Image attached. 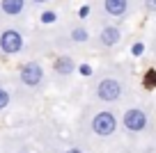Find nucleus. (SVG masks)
I'll return each mask as SVG.
<instances>
[{
  "label": "nucleus",
  "mask_w": 156,
  "mask_h": 153,
  "mask_svg": "<svg viewBox=\"0 0 156 153\" xmlns=\"http://www.w3.org/2000/svg\"><path fill=\"white\" fill-rule=\"evenodd\" d=\"M23 46H25V39L16 28H7L0 32V50L5 55H19L23 50Z\"/></svg>",
  "instance_id": "obj_2"
},
{
  "label": "nucleus",
  "mask_w": 156,
  "mask_h": 153,
  "mask_svg": "<svg viewBox=\"0 0 156 153\" xmlns=\"http://www.w3.org/2000/svg\"><path fill=\"white\" fill-rule=\"evenodd\" d=\"M94 94H97V98L103 100V103H115V100L122 98L124 87L117 78H101L97 89H94Z\"/></svg>",
  "instance_id": "obj_1"
},
{
  "label": "nucleus",
  "mask_w": 156,
  "mask_h": 153,
  "mask_svg": "<svg viewBox=\"0 0 156 153\" xmlns=\"http://www.w3.org/2000/svg\"><path fill=\"white\" fill-rule=\"evenodd\" d=\"M64 153H85V151H80V148H67Z\"/></svg>",
  "instance_id": "obj_18"
},
{
  "label": "nucleus",
  "mask_w": 156,
  "mask_h": 153,
  "mask_svg": "<svg viewBox=\"0 0 156 153\" xmlns=\"http://www.w3.org/2000/svg\"><path fill=\"white\" fill-rule=\"evenodd\" d=\"M21 153H25V151H21Z\"/></svg>",
  "instance_id": "obj_20"
},
{
  "label": "nucleus",
  "mask_w": 156,
  "mask_h": 153,
  "mask_svg": "<svg viewBox=\"0 0 156 153\" xmlns=\"http://www.w3.org/2000/svg\"><path fill=\"white\" fill-rule=\"evenodd\" d=\"M19 80L25 87H39L44 82V66L39 62H25L19 69Z\"/></svg>",
  "instance_id": "obj_4"
},
{
  "label": "nucleus",
  "mask_w": 156,
  "mask_h": 153,
  "mask_svg": "<svg viewBox=\"0 0 156 153\" xmlns=\"http://www.w3.org/2000/svg\"><path fill=\"white\" fill-rule=\"evenodd\" d=\"M69 39H71L73 43H85V41H90V32H87V28H73L71 32H69Z\"/></svg>",
  "instance_id": "obj_10"
},
{
  "label": "nucleus",
  "mask_w": 156,
  "mask_h": 153,
  "mask_svg": "<svg viewBox=\"0 0 156 153\" xmlns=\"http://www.w3.org/2000/svg\"><path fill=\"white\" fill-rule=\"evenodd\" d=\"M80 73H83V76H92V69L90 66H80Z\"/></svg>",
  "instance_id": "obj_16"
},
{
  "label": "nucleus",
  "mask_w": 156,
  "mask_h": 153,
  "mask_svg": "<svg viewBox=\"0 0 156 153\" xmlns=\"http://www.w3.org/2000/svg\"><path fill=\"white\" fill-rule=\"evenodd\" d=\"M55 19H58L55 12H44L41 14V23H55Z\"/></svg>",
  "instance_id": "obj_13"
},
{
  "label": "nucleus",
  "mask_w": 156,
  "mask_h": 153,
  "mask_svg": "<svg viewBox=\"0 0 156 153\" xmlns=\"http://www.w3.org/2000/svg\"><path fill=\"white\" fill-rule=\"evenodd\" d=\"M90 14V7H80V16H87Z\"/></svg>",
  "instance_id": "obj_17"
},
{
  "label": "nucleus",
  "mask_w": 156,
  "mask_h": 153,
  "mask_svg": "<svg viewBox=\"0 0 156 153\" xmlns=\"http://www.w3.org/2000/svg\"><path fill=\"white\" fill-rule=\"evenodd\" d=\"M25 9V0H0V12L5 16H21Z\"/></svg>",
  "instance_id": "obj_9"
},
{
  "label": "nucleus",
  "mask_w": 156,
  "mask_h": 153,
  "mask_svg": "<svg viewBox=\"0 0 156 153\" xmlns=\"http://www.w3.org/2000/svg\"><path fill=\"white\" fill-rule=\"evenodd\" d=\"M145 9L156 12V0H145Z\"/></svg>",
  "instance_id": "obj_14"
},
{
  "label": "nucleus",
  "mask_w": 156,
  "mask_h": 153,
  "mask_svg": "<svg viewBox=\"0 0 156 153\" xmlns=\"http://www.w3.org/2000/svg\"><path fill=\"white\" fill-rule=\"evenodd\" d=\"M9 103H12V94L5 89V87H0V110H5Z\"/></svg>",
  "instance_id": "obj_11"
},
{
  "label": "nucleus",
  "mask_w": 156,
  "mask_h": 153,
  "mask_svg": "<svg viewBox=\"0 0 156 153\" xmlns=\"http://www.w3.org/2000/svg\"><path fill=\"white\" fill-rule=\"evenodd\" d=\"M34 5H44V2H48V0H32Z\"/></svg>",
  "instance_id": "obj_19"
},
{
  "label": "nucleus",
  "mask_w": 156,
  "mask_h": 153,
  "mask_svg": "<svg viewBox=\"0 0 156 153\" xmlns=\"http://www.w3.org/2000/svg\"><path fill=\"white\" fill-rule=\"evenodd\" d=\"M103 12L108 16L119 19V16H124L129 12V0H103Z\"/></svg>",
  "instance_id": "obj_7"
},
{
  "label": "nucleus",
  "mask_w": 156,
  "mask_h": 153,
  "mask_svg": "<svg viewBox=\"0 0 156 153\" xmlns=\"http://www.w3.org/2000/svg\"><path fill=\"white\" fill-rule=\"evenodd\" d=\"M145 87L147 89H154L156 87V71L154 69H149V71L145 73Z\"/></svg>",
  "instance_id": "obj_12"
},
{
  "label": "nucleus",
  "mask_w": 156,
  "mask_h": 153,
  "mask_svg": "<svg viewBox=\"0 0 156 153\" xmlns=\"http://www.w3.org/2000/svg\"><path fill=\"white\" fill-rule=\"evenodd\" d=\"M122 124H124V128H126L129 133H142V130L147 128V124H149V119H147L145 110H140V107H131V110L124 112Z\"/></svg>",
  "instance_id": "obj_5"
},
{
  "label": "nucleus",
  "mask_w": 156,
  "mask_h": 153,
  "mask_svg": "<svg viewBox=\"0 0 156 153\" xmlns=\"http://www.w3.org/2000/svg\"><path fill=\"white\" fill-rule=\"evenodd\" d=\"M142 50H145V48H142V43H136V46H133V55H140Z\"/></svg>",
  "instance_id": "obj_15"
},
{
  "label": "nucleus",
  "mask_w": 156,
  "mask_h": 153,
  "mask_svg": "<svg viewBox=\"0 0 156 153\" xmlns=\"http://www.w3.org/2000/svg\"><path fill=\"white\" fill-rule=\"evenodd\" d=\"M119 39H122V32H119L117 25H106V28H101V32H99V43L106 46V48L117 46Z\"/></svg>",
  "instance_id": "obj_6"
},
{
  "label": "nucleus",
  "mask_w": 156,
  "mask_h": 153,
  "mask_svg": "<svg viewBox=\"0 0 156 153\" xmlns=\"http://www.w3.org/2000/svg\"><path fill=\"white\" fill-rule=\"evenodd\" d=\"M117 130V117L108 110H101L94 114L92 119V133L99 135V137H110L112 133Z\"/></svg>",
  "instance_id": "obj_3"
},
{
  "label": "nucleus",
  "mask_w": 156,
  "mask_h": 153,
  "mask_svg": "<svg viewBox=\"0 0 156 153\" xmlns=\"http://www.w3.org/2000/svg\"><path fill=\"white\" fill-rule=\"evenodd\" d=\"M53 71L58 73V76H71V73L76 71V62H73V57H69V55H60L53 62Z\"/></svg>",
  "instance_id": "obj_8"
}]
</instances>
